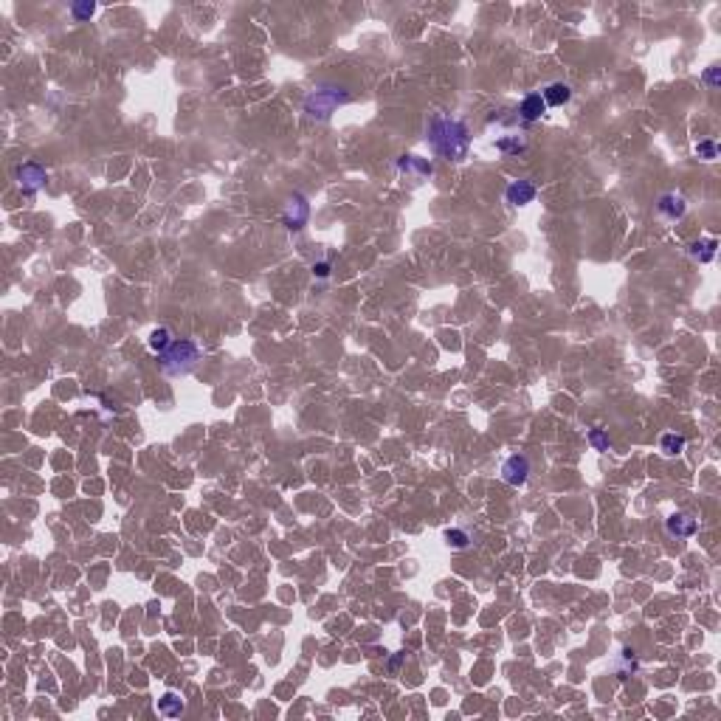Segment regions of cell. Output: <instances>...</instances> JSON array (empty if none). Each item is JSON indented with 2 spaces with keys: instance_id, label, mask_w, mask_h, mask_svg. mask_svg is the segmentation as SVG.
Here are the masks:
<instances>
[{
  "instance_id": "9",
  "label": "cell",
  "mask_w": 721,
  "mask_h": 721,
  "mask_svg": "<svg viewBox=\"0 0 721 721\" xmlns=\"http://www.w3.org/2000/svg\"><path fill=\"white\" fill-rule=\"evenodd\" d=\"M535 195H538V189H535V184H530V180H513V184L504 189V201L510 206H527V203L535 201Z\"/></svg>"
},
{
  "instance_id": "21",
  "label": "cell",
  "mask_w": 721,
  "mask_h": 721,
  "mask_svg": "<svg viewBox=\"0 0 721 721\" xmlns=\"http://www.w3.org/2000/svg\"><path fill=\"white\" fill-rule=\"evenodd\" d=\"M93 12H96V4H90V0H88V4H74V6H71V15H74V20H76V23L88 20Z\"/></svg>"
},
{
  "instance_id": "19",
  "label": "cell",
  "mask_w": 721,
  "mask_h": 721,
  "mask_svg": "<svg viewBox=\"0 0 721 721\" xmlns=\"http://www.w3.org/2000/svg\"><path fill=\"white\" fill-rule=\"evenodd\" d=\"M589 445H592L595 451H609V448H612V437H609L603 429H592V431H589Z\"/></svg>"
},
{
  "instance_id": "6",
  "label": "cell",
  "mask_w": 721,
  "mask_h": 721,
  "mask_svg": "<svg viewBox=\"0 0 721 721\" xmlns=\"http://www.w3.org/2000/svg\"><path fill=\"white\" fill-rule=\"evenodd\" d=\"M501 479L507 482V485H524L527 479H530V459L524 457V454H513V457H507L504 459V465H501Z\"/></svg>"
},
{
  "instance_id": "15",
  "label": "cell",
  "mask_w": 721,
  "mask_h": 721,
  "mask_svg": "<svg viewBox=\"0 0 721 721\" xmlns=\"http://www.w3.org/2000/svg\"><path fill=\"white\" fill-rule=\"evenodd\" d=\"M715 248H718V243H715L713 237H707V240H696V243H690V257H693V260H699V262H713Z\"/></svg>"
},
{
  "instance_id": "18",
  "label": "cell",
  "mask_w": 721,
  "mask_h": 721,
  "mask_svg": "<svg viewBox=\"0 0 721 721\" xmlns=\"http://www.w3.org/2000/svg\"><path fill=\"white\" fill-rule=\"evenodd\" d=\"M445 541H448L451 550H465L471 544V538H468L465 530H445Z\"/></svg>"
},
{
  "instance_id": "10",
  "label": "cell",
  "mask_w": 721,
  "mask_h": 721,
  "mask_svg": "<svg viewBox=\"0 0 721 721\" xmlns=\"http://www.w3.org/2000/svg\"><path fill=\"white\" fill-rule=\"evenodd\" d=\"M547 110H550V107L544 105L541 93H527V96L521 99V105H518V119H521V121H538Z\"/></svg>"
},
{
  "instance_id": "11",
  "label": "cell",
  "mask_w": 721,
  "mask_h": 721,
  "mask_svg": "<svg viewBox=\"0 0 721 721\" xmlns=\"http://www.w3.org/2000/svg\"><path fill=\"white\" fill-rule=\"evenodd\" d=\"M398 169H400L403 175H412V177H429V175L434 172L431 161H426V158H420V155H400V158H398Z\"/></svg>"
},
{
  "instance_id": "5",
  "label": "cell",
  "mask_w": 721,
  "mask_h": 721,
  "mask_svg": "<svg viewBox=\"0 0 721 721\" xmlns=\"http://www.w3.org/2000/svg\"><path fill=\"white\" fill-rule=\"evenodd\" d=\"M15 180L20 184V189H23L26 195H37V192L48 184V172H46L37 161H26V163H20V166L15 169Z\"/></svg>"
},
{
  "instance_id": "13",
  "label": "cell",
  "mask_w": 721,
  "mask_h": 721,
  "mask_svg": "<svg viewBox=\"0 0 721 721\" xmlns=\"http://www.w3.org/2000/svg\"><path fill=\"white\" fill-rule=\"evenodd\" d=\"M496 149H499L501 155H518V152H524V149H527V138H524L521 133L501 135V138H496Z\"/></svg>"
},
{
  "instance_id": "8",
  "label": "cell",
  "mask_w": 721,
  "mask_h": 721,
  "mask_svg": "<svg viewBox=\"0 0 721 721\" xmlns=\"http://www.w3.org/2000/svg\"><path fill=\"white\" fill-rule=\"evenodd\" d=\"M656 212L665 217V220H682L685 212H687V201L679 195V192H665L659 201H656Z\"/></svg>"
},
{
  "instance_id": "17",
  "label": "cell",
  "mask_w": 721,
  "mask_h": 721,
  "mask_svg": "<svg viewBox=\"0 0 721 721\" xmlns=\"http://www.w3.org/2000/svg\"><path fill=\"white\" fill-rule=\"evenodd\" d=\"M147 344H149V349H155V352L161 355V352H166V349L172 346V332H169L166 327H158V330L149 332V341H147Z\"/></svg>"
},
{
  "instance_id": "22",
  "label": "cell",
  "mask_w": 721,
  "mask_h": 721,
  "mask_svg": "<svg viewBox=\"0 0 721 721\" xmlns=\"http://www.w3.org/2000/svg\"><path fill=\"white\" fill-rule=\"evenodd\" d=\"M701 82L710 88V90H718V85H721V68H707L704 74H701Z\"/></svg>"
},
{
  "instance_id": "12",
  "label": "cell",
  "mask_w": 721,
  "mask_h": 721,
  "mask_svg": "<svg viewBox=\"0 0 721 721\" xmlns=\"http://www.w3.org/2000/svg\"><path fill=\"white\" fill-rule=\"evenodd\" d=\"M541 99H544L547 107H564V105L572 99V88H570L567 82H553V85L544 88Z\"/></svg>"
},
{
  "instance_id": "14",
  "label": "cell",
  "mask_w": 721,
  "mask_h": 721,
  "mask_svg": "<svg viewBox=\"0 0 721 721\" xmlns=\"http://www.w3.org/2000/svg\"><path fill=\"white\" fill-rule=\"evenodd\" d=\"M184 710H187V704H184V699H180L177 693H163V696L158 699V713H163V715H169V718H177Z\"/></svg>"
},
{
  "instance_id": "3",
  "label": "cell",
  "mask_w": 721,
  "mask_h": 721,
  "mask_svg": "<svg viewBox=\"0 0 721 721\" xmlns=\"http://www.w3.org/2000/svg\"><path fill=\"white\" fill-rule=\"evenodd\" d=\"M198 360H201V346L192 338H180V341H172L166 352H161V370L166 375H187L195 370Z\"/></svg>"
},
{
  "instance_id": "23",
  "label": "cell",
  "mask_w": 721,
  "mask_h": 721,
  "mask_svg": "<svg viewBox=\"0 0 721 721\" xmlns=\"http://www.w3.org/2000/svg\"><path fill=\"white\" fill-rule=\"evenodd\" d=\"M313 274H316L318 279H327V276H330V262H316V265H313Z\"/></svg>"
},
{
  "instance_id": "7",
  "label": "cell",
  "mask_w": 721,
  "mask_h": 721,
  "mask_svg": "<svg viewBox=\"0 0 721 721\" xmlns=\"http://www.w3.org/2000/svg\"><path fill=\"white\" fill-rule=\"evenodd\" d=\"M665 532L671 538H693L699 532V518H693L690 513H671L665 518Z\"/></svg>"
},
{
  "instance_id": "2",
  "label": "cell",
  "mask_w": 721,
  "mask_h": 721,
  "mask_svg": "<svg viewBox=\"0 0 721 721\" xmlns=\"http://www.w3.org/2000/svg\"><path fill=\"white\" fill-rule=\"evenodd\" d=\"M352 102V93L344 88V85H335V82H321L316 85L307 96H304V113L307 119L313 121H327L341 105H349Z\"/></svg>"
},
{
  "instance_id": "20",
  "label": "cell",
  "mask_w": 721,
  "mask_h": 721,
  "mask_svg": "<svg viewBox=\"0 0 721 721\" xmlns=\"http://www.w3.org/2000/svg\"><path fill=\"white\" fill-rule=\"evenodd\" d=\"M696 155H699L701 161H715V158H718V144L710 141V138H704V141L696 144Z\"/></svg>"
},
{
  "instance_id": "16",
  "label": "cell",
  "mask_w": 721,
  "mask_h": 721,
  "mask_svg": "<svg viewBox=\"0 0 721 721\" xmlns=\"http://www.w3.org/2000/svg\"><path fill=\"white\" fill-rule=\"evenodd\" d=\"M685 445H687V440H685L682 434H676V431H668V434H662V437H659V451H662L665 457H676V454H682V451H685Z\"/></svg>"
},
{
  "instance_id": "4",
  "label": "cell",
  "mask_w": 721,
  "mask_h": 721,
  "mask_svg": "<svg viewBox=\"0 0 721 721\" xmlns=\"http://www.w3.org/2000/svg\"><path fill=\"white\" fill-rule=\"evenodd\" d=\"M307 220H310V203L302 192H293L282 206V223L290 231H302L307 226Z\"/></svg>"
},
{
  "instance_id": "1",
  "label": "cell",
  "mask_w": 721,
  "mask_h": 721,
  "mask_svg": "<svg viewBox=\"0 0 721 721\" xmlns=\"http://www.w3.org/2000/svg\"><path fill=\"white\" fill-rule=\"evenodd\" d=\"M429 144L431 149L445 158V161H462L468 155V147H471V135H468V127L465 121L454 119V116H443V113H434L431 121H429Z\"/></svg>"
}]
</instances>
